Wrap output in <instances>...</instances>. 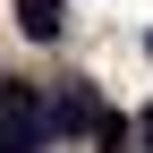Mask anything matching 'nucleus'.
<instances>
[{"mask_svg": "<svg viewBox=\"0 0 153 153\" xmlns=\"http://www.w3.org/2000/svg\"><path fill=\"white\" fill-rule=\"evenodd\" d=\"M145 51H153V34H145Z\"/></svg>", "mask_w": 153, "mask_h": 153, "instance_id": "nucleus-6", "label": "nucleus"}, {"mask_svg": "<svg viewBox=\"0 0 153 153\" xmlns=\"http://www.w3.org/2000/svg\"><path fill=\"white\" fill-rule=\"evenodd\" d=\"M94 145L102 153H136V119H111L102 111V119H94Z\"/></svg>", "mask_w": 153, "mask_h": 153, "instance_id": "nucleus-4", "label": "nucleus"}, {"mask_svg": "<svg viewBox=\"0 0 153 153\" xmlns=\"http://www.w3.org/2000/svg\"><path fill=\"white\" fill-rule=\"evenodd\" d=\"M60 26H68V0H17V34L26 43H60Z\"/></svg>", "mask_w": 153, "mask_h": 153, "instance_id": "nucleus-3", "label": "nucleus"}, {"mask_svg": "<svg viewBox=\"0 0 153 153\" xmlns=\"http://www.w3.org/2000/svg\"><path fill=\"white\" fill-rule=\"evenodd\" d=\"M136 153H153V111H145V119H136Z\"/></svg>", "mask_w": 153, "mask_h": 153, "instance_id": "nucleus-5", "label": "nucleus"}, {"mask_svg": "<svg viewBox=\"0 0 153 153\" xmlns=\"http://www.w3.org/2000/svg\"><path fill=\"white\" fill-rule=\"evenodd\" d=\"M94 119H102V94H94L85 76H68V85L43 102V128L51 136H94Z\"/></svg>", "mask_w": 153, "mask_h": 153, "instance_id": "nucleus-2", "label": "nucleus"}, {"mask_svg": "<svg viewBox=\"0 0 153 153\" xmlns=\"http://www.w3.org/2000/svg\"><path fill=\"white\" fill-rule=\"evenodd\" d=\"M51 128H43V94L26 76H0V153H43Z\"/></svg>", "mask_w": 153, "mask_h": 153, "instance_id": "nucleus-1", "label": "nucleus"}]
</instances>
